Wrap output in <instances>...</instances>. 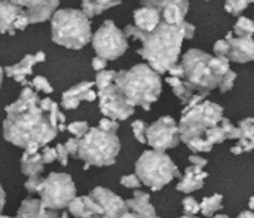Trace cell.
<instances>
[{
  "label": "cell",
  "instance_id": "1",
  "mask_svg": "<svg viewBox=\"0 0 254 218\" xmlns=\"http://www.w3.org/2000/svg\"><path fill=\"white\" fill-rule=\"evenodd\" d=\"M39 95L30 86H24L16 101L4 109L3 137L10 144L25 149L31 144L46 146L58 131L52 126L49 114L39 107Z\"/></svg>",
  "mask_w": 254,
  "mask_h": 218
},
{
  "label": "cell",
  "instance_id": "2",
  "mask_svg": "<svg viewBox=\"0 0 254 218\" xmlns=\"http://www.w3.org/2000/svg\"><path fill=\"white\" fill-rule=\"evenodd\" d=\"M127 37H134L141 42L137 54L149 62V67L158 74H164L168 68L177 64L183 45L182 25H171L161 19L158 27L152 31H141L134 24L124 28Z\"/></svg>",
  "mask_w": 254,
  "mask_h": 218
},
{
  "label": "cell",
  "instance_id": "3",
  "mask_svg": "<svg viewBox=\"0 0 254 218\" xmlns=\"http://www.w3.org/2000/svg\"><path fill=\"white\" fill-rule=\"evenodd\" d=\"M183 80L193 92L208 95L213 89L219 88L222 77L231 70L228 56L210 55L201 49H189L182 59Z\"/></svg>",
  "mask_w": 254,
  "mask_h": 218
},
{
  "label": "cell",
  "instance_id": "4",
  "mask_svg": "<svg viewBox=\"0 0 254 218\" xmlns=\"http://www.w3.org/2000/svg\"><path fill=\"white\" fill-rule=\"evenodd\" d=\"M113 85L131 107L140 106L144 110H150V106L159 100L162 92L161 74L147 64H137L129 70L116 71Z\"/></svg>",
  "mask_w": 254,
  "mask_h": 218
},
{
  "label": "cell",
  "instance_id": "5",
  "mask_svg": "<svg viewBox=\"0 0 254 218\" xmlns=\"http://www.w3.org/2000/svg\"><path fill=\"white\" fill-rule=\"evenodd\" d=\"M223 119V107L202 100L190 109H183L179 123L180 141H183L192 152L207 153L213 149L204 141L205 132L219 125Z\"/></svg>",
  "mask_w": 254,
  "mask_h": 218
},
{
  "label": "cell",
  "instance_id": "6",
  "mask_svg": "<svg viewBox=\"0 0 254 218\" xmlns=\"http://www.w3.org/2000/svg\"><path fill=\"white\" fill-rule=\"evenodd\" d=\"M52 42L79 51L91 42V19L80 9H57L52 13Z\"/></svg>",
  "mask_w": 254,
  "mask_h": 218
},
{
  "label": "cell",
  "instance_id": "7",
  "mask_svg": "<svg viewBox=\"0 0 254 218\" xmlns=\"http://www.w3.org/2000/svg\"><path fill=\"white\" fill-rule=\"evenodd\" d=\"M121 152V141L116 132L101 131L100 128H89L88 132L79 138L77 156L85 162L83 169L89 166H110L116 162Z\"/></svg>",
  "mask_w": 254,
  "mask_h": 218
},
{
  "label": "cell",
  "instance_id": "8",
  "mask_svg": "<svg viewBox=\"0 0 254 218\" xmlns=\"http://www.w3.org/2000/svg\"><path fill=\"white\" fill-rule=\"evenodd\" d=\"M135 175L140 183L158 192L170 184L174 178H180L182 174L173 159L159 150H146L135 164Z\"/></svg>",
  "mask_w": 254,
  "mask_h": 218
},
{
  "label": "cell",
  "instance_id": "9",
  "mask_svg": "<svg viewBox=\"0 0 254 218\" xmlns=\"http://www.w3.org/2000/svg\"><path fill=\"white\" fill-rule=\"evenodd\" d=\"M39 193L43 208L58 211L67 208L70 201L76 198V184L68 174L52 172L42 180Z\"/></svg>",
  "mask_w": 254,
  "mask_h": 218
},
{
  "label": "cell",
  "instance_id": "10",
  "mask_svg": "<svg viewBox=\"0 0 254 218\" xmlns=\"http://www.w3.org/2000/svg\"><path fill=\"white\" fill-rule=\"evenodd\" d=\"M91 42L94 51L97 52V56H101L106 61L118 59L128 49L127 36L110 19L104 21L103 25L92 34Z\"/></svg>",
  "mask_w": 254,
  "mask_h": 218
},
{
  "label": "cell",
  "instance_id": "11",
  "mask_svg": "<svg viewBox=\"0 0 254 218\" xmlns=\"http://www.w3.org/2000/svg\"><path fill=\"white\" fill-rule=\"evenodd\" d=\"M146 143L159 152L174 149L180 144L179 125L171 116H162L146 129Z\"/></svg>",
  "mask_w": 254,
  "mask_h": 218
},
{
  "label": "cell",
  "instance_id": "12",
  "mask_svg": "<svg viewBox=\"0 0 254 218\" xmlns=\"http://www.w3.org/2000/svg\"><path fill=\"white\" fill-rule=\"evenodd\" d=\"M97 97L100 98V110L104 114V117H109L112 120H127L134 114V107H131L125 98L121 95L118 88L110 83L103 89H98Z\"/></svg>",
  "mask_w": 254,
  "mask_h": 218
},
{
  "label": "cell",
  "instance_id": "13",
  "mask_svg": "<svg viewBox=\"0 0 254 218\" xmlns=\"http://www.w3.org/2000/svg\"><path fill=\"white\" fill-rule=\"evenodd\" d=\"M89 196L101 207V218H121L124 213L128 211L125 201L109 189L95 187L92 189Z\"/></svg>",
  "mask_w": 254,
  "mask_h": 218
},
{
  "label": "cell",
  "instance_id": "14",
  "mask_svg": "<svg viewBox=\"0 0 254 218\" xmlns=\"http://www.w3.org/2000/svg\"><path fill=\"white\" fill-rule=\"evenodd\" d=\"M27 12L30 24H39L48 21L58 9L60 0H10Z\"/></svg>",
  "mask_w": 254,
  "mask_h": 218
},
{
  "label": "cell",
  "instance_id": "15",
  "mask_svg": "<svg viewBox=\"0 0 254 218\" xmlns=\"http://www.w3.org/2000/svg\"><path fill=\"white\" fill-rule=\"evenodd\" d=\"M45 58H46V55L42 51L40 52H36V54H28L19 62L4 67L3 73L7 77L13 79L15 82L21 83L22 86H30L28 82H27V76H30L33 73V67L36 64H39V62H43Z\"/></svg>",
  "mask_w": 254,
  "mask_h": 218
},
{
  "label": "cell",
  "instance_id": "16",
  "mask_svg": "<svg viewBox=\"0 0 254 218\" xmlns=\"http://www.w3.org/2000/svg\"><path fill=\"white\" fill-rule=\"evenodd\" d=\"M226 40L229 42L228 59L234 62H250L254 59V42L253 36H241L234 37L232 31L228 33Z\"/></svg>",
  "mask_w": 254,
  "mask_h": 218
},
{
  "label": "cell",
  "instance_id": "17",
  "mask_svg": "<svg viewBox=\"0 0 254 218\" xmlns=\"http://www.w3.org/2000/svg\"><path fill=\"white\" fill-rule=\"evenodd\" d=\"M94 86H95L94 82H80L76 86L65 91L63 94V100H61V106L64 107V110L77 109L80 101H88V103L95 101L97 100V92L92 91Z\"/></svg>",
  "mask_w": 254,
  "mask_h": 218
},
{
  "label": "cell",
  "instance_id": "18",
  "mask_svg": "<svg viewBox=\"0 0 254 218\" xmlns=\"http://www.w3.org/2000/svg\"><path fill=\"white\" fill-rule=\"evenodd\" d=\"M208 177V174L198 166H189L185 171V175L180 177V181L177 184V190L183 193H192L195 190H201L204 187V181Z\"/></svg>",
  "mask_w": 254,
  "mask_h": 218
},
{
  "label": "cell",
  "instance_id": "19",
  "mask_svg": "<svg viewBox=\"0 0 254 218\" xmlns=\"http://www.w3.org/2000/svg\"><path fill=\"white\" fill-rule=\"evenodd\" d=\"M127 208L138 216L144 218H159L156 214V210L150 204V196L146 192L141 190H134V196L128 201H125Z\"/></svg>",
  "mask_w": 254,
  "mask_h": 218
},
{
  "label": "cell",
  "instance_id": "20",
  "mask_svg": "<svg viewBox=\"0 0 254 218\" xmlns=\"http://www.w3.org/2000/svg\"><path fill=\"white\" fill-rule=\"evenodd\" d=\"M240 128V140L238 144L231 149V153L234 155H241L252 152L254 147V119L253 117H246L238 123Z\"/></svg>",
  "mask_w": 254,
  "mask_h": 218
},
{
  "label": "cell",
  "instance_id": "21",
  "mask_svg": "<svg viewBox=\"0 0 254 218\" xmlns=\"http://www.w3.org/2000/svg\"><path fill=\"white\" fill-rule=\"evenodd\" d=\"M24 9L18 4L12 3L10 0H0V33L1 34H15L13 22L16 21L18 15Z\"/></svg>",
  "mask_w": 254,
  "mask_h": 218
},
{
  "label": "cell",
  "instance_id": "22",
  "mask_svg": "<svg viewBox=\"0 0 254 218\" xmlns=\"http://www.w3.org/2000/svg\"><path fill=\"white\" fill-rule=\"evenodd\" d=\"M134 25L141 31H152L161 22V12L155 7L141 6L134 10Z\"/></svg>",
  "mask_w": 254,
  "mask_h": 218
},
{
  "label": "cell",
  "instance_id": "23",
  "mask_svg": "<svg viewBox=\"0 0 254 218\" xmlns=\"http://www.w3.org/2000/svg\"><path fill=\"white\" fill-rule=\"evenodd\" d=\"M15 218H60V216L52 210L43 208L39 199L27 198L22 201Z\"/></svg>",
  "mask_w": 254,
  "mask_h": 218
},
{
  "label": "cell",
  "instance_id": "24",
  "mask_svg": "<svg viewBox=\"0 0 254 218\" xmlns=\"http://www.w3.org/2000/svg\"><path fill=\"white\" fill-rule=\"evenodd\" d=\"M45 169V164L42 162V155L40 152L34 155L22 153L21 156V171L24 175L31 177V175H40Z\"/></svg>",
  "mask_w": 254,
  "mask_h": 218
},
{
  "label": "cell",
  "instance_id": "25",
  "mask_svg": "<svg viewBox=\"0 0 254 218\" xmlns=\"http://www.w3.org/2000/svg\"><path fill=\"white\" fill-rule=\"evenodd\" d=\"M122 3V0H82V12L88 16V18H94L100 13H103L104 10L119 6Z\"/></svg>",
  "mask_w": 254,
  "mask_h": 218
},
{
  "label": "cell",
  "instance_id": "26",
  "mask_svg": "<svg viewBox=\"0 0 254 218\" xmlns=\"http://www.w3.org/2000/svg\"><path fill=\"white\" fill-rule=\"evenodd\" d=\"M165 82L173 88V92L176 94V97L182 101V104H188V101L192 98V95L195 94L189 85L183 80V79H177V77H167Z\"/></svg>",
  "mask_w": 254,
  "mask_h": 218
},
{
  "label": "cell",
  "instance_id": "27",
  "mask_svg": "<svg viewBox=\"0 0 254 218\" xmlns=\"http://www.w3.org/2000/svg\"><path fill=\"white\" fill-rule=\"evenodd\" d=\"M223 207V196L216 193L211 198H204L199 204V213H202L204 217H213L217 211H220Z\"/></svg>",
  "mask_w": 254,
  "mask_h": 218
},
{
  "label": "cell",
  "instance_id": "28",
  "mask_svg": "<svg viewBox=\"0 0 254 218\" xmlns=\"http://www.w3.org/2000/svg\"><path fill=\"white\" fill-rule=\"evenodd\" d=\"M141 6H149V7H155L158 9L159 12L170 6V4H177L179 7H182L186 13L189 10V1L188 0H140Z\"/></svg>",
  "mask_w": 254,
  "mask_h": 218
},
{
  "label": "cell",
  "instance_id": "29",
  "mask_svg": "<svg viewBox=\"0 0 254 218\" xmlns=\"http://www.w3.org/2000/svg\"><path fill=\"white\" fill-rule=\"evenodd\" d=\"M254 33V24L250 18H246V16H240L238 21L235 22L234 25V31L232 34H235L237 37H241V36H253Z\"/></svg>",
  "mask_w": 254,
  "mask_h": 218
},
{
  "label": "cell",
  "instance_id": "30",
  "mask_svg": "<svg viewBox=\"0 0 254 218\" xmlns=\"http://www.w3.org/2000/svg\"><path fill=\"white\" fill-rule=\"evenodd\" d=\"M67 208H68V213L76 218H83L91 216L89 211H88V207H86V204H85L83 196L74 198L73 201H70V204L67 205Z\"/></svg>",
  "mask_w": 254,
  "mask_h": 218
},
{
  "label": "cell",
  "instance_id": "31",
  "mask_svg": "<svg viewBox=\"0 0 254 218\" xmlns=\"http://www.w3.org/2000/svg\"><path fill=\"white\" fill-rule=\"evenodd\" d=\"M115 76H116V71H113V70H101V71H97L94 85H95L98 89H103V88H106L107 85L113 83Z\"/></svg>",
  "mask_w": 254,
  "mask_h": 218
},
{
  "label": "cell",
  "instance_id": "32",
  "mask_svg": "<svg viewBox=\"0 0 254 218\" xmlns=\"http://www.w3.org/2000/svg\"><path fill=\"white\" fill-rule=\"evenodd\" d=\"M31 88L36 92H45V94H52L54 92L52 85L49 83V80L45 76H36L31 80Z\"/></svg>",
  "mask_w": 254,
  "mask_h": 218
},
{
  "label": "cell",
  "instance_id": "33",
  "mask_svg": "<svg viewBox=\"0 0 254 218\" xmlns=\"http://www.w3.org/2000/svg\"><path fill=\"white\" fill-rule=\"evenodd\" d=\"M220 126H222L223 131H225L226 140H240V135H241V134H240V128L235 126L234 123H231L229 119L223 117V119L220 120Z\"/></svg>",
  "mask_w": 254,
  "mask_h": 218
},
{
  "label": "cell",
  "instance_id": "34",
  "mask_svg": "<svg viewBox=\"0 0 254 218\" xmlns=\"http://www.w3.org/2000/svg\"><path fill=\"white\" fill-rule=\"evenodd\" d=\"M247 6H249L247 0H226V3H225L226 12H229L231 15H235V16L243 13V10L247 9Z\"/></svg>",
  "mask_w": 254,
  "mask_h": 218
},
{
  "label": "cell",
  "instance_id": "35",
  "mask_svg": "<svg viewBox=\"0 0 254 218\" xmlns=\"http://www.w3.org/2000/svg\"><path fill=\"white\" fill-rule=\"evenodd\" d=\"M65 129L71 134V135H74V138H82L86 132H88V129H89V125L86 123V122H71L70 125H67L65 126Z\"/></svg>",
  "mask_w": 254,
  "mask_h": 218
},
{
  "label": "cell",
  "instance_id": "36",
  "mask_svg": "<svg viewBox=\"0 0 254 218\" xmlns=\"http://www.w3.org/2000/svg\"><path fill=\"white\" fill-rule=\"evenodd\" d=\"M131 129H132V134L135 137V140L141 144H146V129H147V125L143 122V120H134L131 123Z\"/></svg>",
  "mask_w": 254,
  "mask_h": 218
},
{
  "label": "cell",
  "instance_id": "37",
  "mask_svg": "<svg viewBox=\"0 0 254 218\" xmlns=\"http://www.w3.org/2000/svg\"><path fill=\"white\" fill-rule=\"evenodd\" d=\"M235 80H237V73L232 71V70L226 71L225 76H223L222 80H220V85H219L220 92H228V91H231V89L234 88Z\"/></svg>",
  "mask_w": 254,
  "mask_h": 218
},
{
  "label": "cell",
  "instance_id": "38",
  "mask_svg": "<svg viewBox=\"0 0 254 218\" xmlns=\"http://www.w3.org/2000/svg\"><path fill=\"white\" fill-rule=\"evenodd\" d=\"M42 180L43 178L40 175H31V177H28L27 181H25V184H24L25 190L28 193H39L40 186H42Z\"/></svg>",
  "mask_w": 254,
  "mask_h": 218
},
{
  "label": "cell",
  "instance_id": "39",
  "mask_svg": "<svg viewBox=\"0 0 254 218\" xmlns=\"http://www.w3.org/2000/svg\"><path fill=\"white\" fill-rule=\"evenodd\" d=\"M121 184H122L124 187L134 189V190L140 189V186H141V183H140V180H138V177H137L135 174H128V175H124V177L121 178Z\"/></svg>",
  "mask_w": 254,
  "mask_h": 218
},
{
  "label": "cell",
  "instance_id": "40",
  "mask_svg": "<svg viewBox=\"0 0 254 218\" xmlns=\"http://www.w3.org/2000/svg\"><path fill=\"white\" fill-rule=\"evenodd\" d=\"M183 210L188 216H196L199 213V204L193 198L183 199Z\"/></svg>",
  "mask_w": 254,
  "mask_h": 218
},
{
  "label": "cell",
  "instance_id": "41",
  "mask_svg": "<svg viewBox=\"0 0 254 218\" xmlns=\"http://www.w3.org/2000/svg\"><path fill=\"white\" fill-rule=\"evenodd\" d=\"M97 128H100L101 131H107V132H116L119 129V123L116 120L109 119V117H103Z\"/></svg>",
  "mask_w": 254,
  "mask_h": 218
},
{
  "label": "cell",
  "instance_id": "42",
  "mask_svg": "<svg viewBox=\"0 0 254 218\" xmlns=\"http://www.w3.org/2000/svg\"><path fill=\"white\" fill-rule=\"evenodd\" d=\"M214 55L216 56H228V52H229V42L226 39L223 40H217L214 43Z\"/></svg>",
  "mask_w": 254,
  "mask_h": 218
},
{
  "label": "cell",
  "instance_id": "43",
  "mask_svg": "<svg viewBox=\"0 0 254 218\" xmlns=\"http://www.w3.org/2000/svg\"><path fill=\"white\" fill-rule=\"evenodd\" d=\"M40 155H42V162L45 165L46 164H52L54 161H57V153H55V149H52V147L45 146L43 150L40 152Z\"/></svg>",
  "mask_w": 254,
  "mask_h": 218
},
{
  "label": "cell",
  "instance_id": "44",
  "mask_svg": "<svg viewBox=\"0 0 254 218\" xmlns=\"http://www.w3.org/2000/svg\"><path fill=\"white\" fill-rule=\"evenodd\" d=\"M55 153H57V161H58L63 166H67V164H68V153H67L64 144H57Z\"/></svg>",
  "mask_w": 254,
  "mask_h": 218
},
{
  "label": "cell",
  "instance_id": "45",
  "mask_svg": "<svg viewBox=\"0 0 254 218\" xmlns=\"http://www.w3.org/2000/svg\"><path fill=\"white\" fill-rule=\"evenodd\" d=\"M28 24H30V22H28L27 12H25V10H22V12L18 15L16 21L13 22V30H15V31H16V30L22 31V30H25V28H27V25H28Z\"/></svg>",
  "mask_w": 254,
  "mask_h": 218
},
{
  "label": "cell",
  "instance_id": "46",
  "mask_svg": "<svg viewBox=\"0 0 254 218\" xmlns=\"http://www.w3.org/2000/svg\"><path fill=\"white\" fill-rule=\"evenodd\" d=\"M77 144H79V140L74 138V137H73V138H68V140L65 141L64 147H65L68 156H73V158L77 156Z\"/></svg>",
  "mask_w": 254,
  "mask_h": 218
},
{
  "label": "cell",
  "instance_id": "47",
  "mask_svg": "<svg viewBox=\"0 0 254 218\" xmlns=\"http://www.w3.org/2000/svg\"><path fill=\"white\" fill-rule=\"evenodd\" d=\"M182 31H183V37L185 39H192L195 36V25L188 22V21H183L182 24Z\"/></svg>",
  "mask_w": 254,
  "mask_h": 218
},
{
  "label": "cell",
  "instance_id": "48",
  "mask_svg": "<svg viewBox=\"0 0 254 218\" xmlns=\"http://www.w3.org/2000/svg\"><path fill=\"white\" fill-rule=\"evenodd\" d=\"M167 73H170V76L171 77H177V79H183V76H185V73H183V67H182V64H174V65H171L170 68H168V71Z\"/></svg>",
  "mask_w": 254,
  "mask_h": 218
},
{
  "label": "cell",
  "instance_id": "49",
  "mask_svg": "<svg viewBox=\"0 0 254 218\" xmlns=\"http://www.w3.org/2000/svg\"><path fill=\"white\" fill-rule=\"evenodd\" d=\"M189 162H190V165L192 166H198V168H205L207 166V159H204V158H201V156H198V155H192V156H189Z\"/></svg>",
  "mask_w": 254,
  "mask_h": 218
},
{
  "label": "cell",
  "instance_id": "50",
  "mask_svg": "<svg viewBox=\"0 0 254 218\" xmlns=\"http://www.w3.org/2000/svg\"><path fill=\"white\" fill-rule=\"evenodd\" d=\"M106 65H107V61L101 56H95L92 59V68L95 71H101V70H106Z\"/></svg>",
  "mask_w": 254,
  "mask_h": 218
},
{
  "label": "cell",
  "instance_id": "51",
  "mask_svg": "<svg viewBox=\"0 0 254 218\" xmlns=\"http://www.w3.org/2000/svg\"><path fill=\"white\" fill-rule=\"evenodd\" d=\"M121 218H144L141 217V216H138V214H135V213H132V211H127V213H124L122 216H121Z\"/></svg>",
  "mask_w": 254,
  "mask_h": 218
},
{
  "label": "cell",
  "instance_id": "52",
  "mask_svg": "<svg viewBox=\"0 0 254 218\" xmlns=\"http://www.w3.org/2000/svg\"><path fill=\"white\" fill-rule=\"evenodd\" d=\"M4 202H6V195H4V190L0 186V213H1V210L4 207Z\"/></svg>",
  "mask_w": 254,
  "mask_h": 218
},
{
  "label": "cell",
  "instance_id": "53",
  "mask_svg": "<svg viewBox=\"0 0 254 218\" xmlns=\"http://www.w3.org/2000/svg\"><path fill=\"white\" fill-rule=\"evenodd\" d=\"M237 218H254V216H253V213L249 210V211H243V213H241V214H240Z\"/></svg>",
  "mask_w": 254,
  "mask_h": 218
},
{
  "label": "cell",
  "instance_id": "54",
  "mask_svg": "<svg viewBox=\"0 0 254 218\" xmlns=\"http://www.w3.org/2000/svg\"><path fill=\"white\" fill-rule=\"evenodd\" d=\"M3 74H4L3 73V68L0 67V88H1V82H3Z\"/></svg>",
  "mask_w": 254,
  "mask_h": 218
},
{
  "label": "cell",
  "instance_id": "55",
  "mask_svg": "<svg viewBox=\"0 0 254 218\" xmlns=\"http://www.w3.org/2000/svg\"><path fill=\"white\" fill-rule=\"evenodd\" d=\"M177 218H199V217H196V216H188V214H185V216H182V217H177Z\"/></svg>",
  "mask_w": 254,
  "mask_h": 218
},
{
  "label": "cell",
  "instance_id": "56",
  "mask_svg": "<svg viewBox=\"0 0 254 218\" xmlns=\"http://www.w3.org/2000/svg\"><path fill=\"white\" fill-rule=\"evenodd\" d=\"M253 205H254V198H250V211L253 210Z\"/></svg>",
  "mask_w": 254,
  "mask_h": 218
},
{
  "label": "cell",
  "instance_id": "57",
  "mask_svg": "<svg viewBox=\"0 0 254 218\" xmlns=\"http://www.w3.org/2000/svg\"><path fill=\"white\" fill-rule=\"evenodd\" d=\"M213 218H229L228 216H223V214H220V216H216V217H213Z\"/></svg>",
  "mask_w": 254,
  "mask_h": 218
},
{
  "label": "cell",
  "instance_id": "58",
  "mask_svg": "<svg viewBox=\"0 0 254 218\" xmlns=\"http://www.w3.org/2000/svg\"><path fill=\"white\" fill-rule=\"evenodd\" d=\"M83 218H101V217H100V216H95V214H94V216H88V217H83Z\"/></svg>",
  "mask_w": 254,
  "mask_h": 218
},
{
  "label": "cell",
  "instance_id": "59",
  "mask_svg": "<svg viewBox=\"0 0 254 218\" xmlns=\"http://www.w3.org/2000/svg\"><path fill=\"white\" fill-rule=\"evenodd\" d=\"M60 218H68V216H67V214H63Z\"/></svg>",
  "mask_w": 254,
  "mask_h": 218
},
{
  "label": "cell",
  "instance_id": "60",
  "mask_svg": "<svg viewBox=\"0 0 254 218\" xmlns=\"http://www.w3.org/2000/svg\"><path fill=\"white\" fill-rule=\"evenodd\" d=\"M0 218H12V217H7V216H1V214H0Z\"/></svg>",
  "mask_w": 254,
  "mask_h": 218
},
{
  "label": "cell",
  "instance_id": "61",
  "mask_svg": "<svg viewBox=\"0 0 254 218\" xmlns=\"http://www.w3.org/2000/svg\"><path fill=\"white\" fill-rule=\"evenodd\" d=\"M254 0H247V3H249V4H250V3H253Z\"/></svg>",
  "mask_w": 254,
  "mask_h": 218
}]
</instances>
